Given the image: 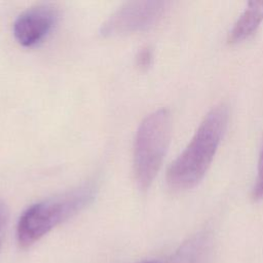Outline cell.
<instances>
[{"label":"cell","mask_w":263,"mask_h":263,"mask_svg":"<svg viewBox=\"0 0 263 263\" xmlns=\"http://www.w3.org/2000/svg\"><path fill=\"white\" fill-rule=\"evenodd\" d=\"M253 198L254 200H260L263 198V147L259 156L257 177L253 188Z\"/></svg>","instance_id":"7"},{"label":"cell","mask_w":263,"mask_h":263,"mask_svg":"<svg viewBox=\"0 0 263 263\" xmlns=\"http://www.w3.org/2000/svg\"><path fill=\"white\" fill-rule=\"evenodd\" d=\"M168 2L129 1L115 10L101 26L103 37H115L145 31L162 17Z\"/></svg>","instance_id":"4"},{"label":"cell","mask_w":263,"mask_h":263,"mask_svg":"<svg viewBox=\"0 0 263 263\" xmlns=\"http://www.w3.org/2000/svg\"><path fill=\"white\" fill-rule=\"evenodd\" d=\"M228 121V107L221 103L204 116L190 143L172 162L166 182L177 190L195 186L205 175L218 150Z\"/></svg>","instance_id":"1"},{"label":"cell","mask_w":263,"mask_h":263,"mask_svg":"<svg viewBox=\"0 0 263 263\" xmlns=\"http://www.w3.org/2000/svg\"><path fill=\"white\" fill-rule=\"evenodd\" d=\"M172 119L167 109H158L140 123L134 143V174L142 190L150 187L165 156Z\"/></svg>","instance_id":"3"},{"label":"cell","mask_w":263,"mask_h":263,"mask_svg":"<svg viewBox=\"0 0 263 263\" xmlns=\"http://www.w3.org/2000/svg\"><path fill=\"white\" fill-rule=\"evenodd\" d=\"M97 190V185L88 182L30 205L17 222L18 245L22 248L31 247L54 227L78 214L92 202Z\"/></svg>","instance_id":"2"},{"label":"cell","mask_w":263,"mask_h":263,"mask_svg":"<svg viewBox=\"0 0 263 263\" xmlns=\"http://www.w3.org/2000/svg\"><path fill=\"white\" fill-rule=\"evenodd\" d=\"M262 21L263 1L250 2L229 32L228 41L230 43H234L246 39L256 31Z\"/></svg>","instance_id":"6"},{"label":"cell","mask_w":263,"mask_h":263,"mask_svg":"<svg viewBox=\"0 0 263 263\" xmlns=\"http://www.w3.org/2000/svg\"><path fill=\"white\" fill-rule=\"evenodd\" d=\"M8 223V209L3 199L0 198V250L3 243L5 231Z\"/></svg>","instance_id":"8"},{"label":"cell","mask_w":263,"mask_h":263,"mask_svg":"<svg viewBox=\"0 0 263 263\" xmlns=\"http://www.w3.org/2000/svg\"><path fill=\"white\" fill-rule=\"evenodd\" d=\"M140 263H162V262H161V261H159V260L151 259V260H144V261H141Z\"/></svg>","instance_id":"10"},{"label":"cell","mask_w":263,"mask_h":263,"mask_svg":"<svg viewBox=\"0 0 263 263\" xmlns=\"http://www.w3.org/2000/svg\"><path fill=\"white\" fill-rule=\"evenodd\" d=\"M58 18V10L50 4L32 6L15 18L12 27L13 36L22 46L33 47L48 36Z\"/></svg>","instance_id":"5"},{"label":"cell","mask_w":263,"mask_h":263,"mask_svg":"<svg viewBox=\"0 0 263 263\" xmlns=\"http://www.w3.org/2000/svg\"><path fill=\"white\" fill-rule=\"evenodd\" d=\"M152 59V53L149 48H143L137 55V65L141 69L149 67Z\"/></svg>","instance_id":"9"}]
</instances>
